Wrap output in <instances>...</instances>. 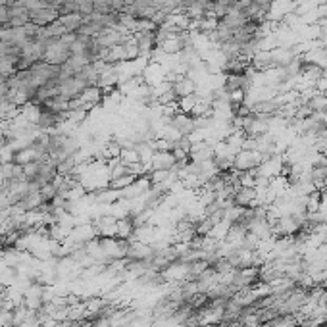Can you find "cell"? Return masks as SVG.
Listing matches in <instances>:
<instances>
[{
  "mask_svg": "<svg viewBox=\"0 0 327 327\" xmlns=\"http://www.w3.org/2000/svg\"><path fill=\"white\" fill-rule=\"evenodd\" d=\"M6 289H8V287H6V285H4V283H0V295H4V293H6Z\"/></svg>",
  "mask_w": 327,
  "mask_h": 327,
  "instance_id": "obj_11",
  "label": "cell"
},
{
  "mask_svg": "<svg viewBox=\"0 0 327 327\" xmlns=\"http://www.w3.org/2000/svg\"><path fill=\"white\" fill-rule=\"evenodd\" d=\"M152 256H154V244L129 239L125 258H129V260H147V262H150L152 260Z\"/></svg>",
  "mask_w": 327,
  "mask_h": 327,
  "instance_id": "obj_1",
  "label": "cell"
},
{
  "mask_svg": "<svg viewBox=\"0 0 327 327\" xmlns=\"http://www.w3.org/2000/svg\"><path fill=\"white\" fill-rule=\"evenodd\" d=\"M83 18H85V16H81L79 12H73V14H64V16H60V18H58V22L64 25L67 33H75V31L81 27Z\"/></svg>",
  "mask_w": 327,
  "mask_h": 327,
  "instance_id": "obj_5",
  "label": "cell"
},
{
  "mask_svg": "<svg viewBox=\"0 0 327 327\" xmlns=\"http://www.w3.org/2000/svg\"><path fill=\"white\" fill-rule=\"evenodd\" d=\"M119 160H121L127 168H131V166H135V164L141 162V156H139V152H137V149H121Z\"/></svg>",
  "mask_w": 327,
  "mask_h": 327,
  "instance_id": "obj_7",
  "label": "cell"
},
{
  "mask_svg": "<svg viewBox=\"0 0 327 327\" xmlns=\"http://www.w3.org/2000/svg\"><path fill=\"white\" fill-rule=\"evenodd\" d=\"M170 125H174L181 135H187V137H191L196 131L195 118L189 116V114H183V112H177V114H175L174 118H172V123H170Z\"/></svg>",
  "mask_w": 327,
  "mask_h": 327,
  "instance_id": "obj_3",
  "label": "cell"
},
{
  "mask_svg": "<svg viewBox=\"0 0 327 327\" xmlns=\"http://www.w3.org/2000/svg\"><path fill=\"white\" fill-rule=\"evenodd\" d=\"M150 168L152 170H174L175 168V156L172 150L168 152H154L152 160H150Z\"/></svg>",
  "mask_w": 327,
  "mask_h": 327,
  "instance_id": "obj_4",
  "label": "cell"
},
{
  "mask_svg": "<svg viewBox=\"0 0 327 327\" xmlns=\"http://www.w3.org/2000/svg\"><path fill=\"white\" fill-rule=\"evenodd\" d=\"M69 56H71V50H69V48H65L64 44L58 41V44H54V46H50V48L46 50L44 62L54 64V65H64L65 62L69 60Z\"/></svg>",
  "mask_w": 327,
  "mask_h": 327,
  "instance_id": "obj_2",
  "label": "cell"
},
{
  "mask_svg": "<svg viewBox=\"0 0 327 327\" xmlns=\"http://www.w3.org/2000/svg\"><path fill=\"white\" fill-rule=\"evenodd\" d=\"M16 73V67H14V62L8 60V58H0V75H4L6 79L12 77Z\"/></svg>",
  "mask_w": 327,
  "mask_h": 327,
  "instance_id": "obj_10",
  "label": "cell"
},
{
  "mask_svg": "<svg viewBox=\"0 0 327 327\" xmlns=\"http://www.w3.org/2000/svg\"><path fill=\"white\" fill-rule=\"evenodd\" d=\"M137 177H139V175H135V174L121 175V177H118V179L110 181V187H112V189H116V191H123V189H127V187H131V185L135 183V179H137Z\"/></svg>",
  "mask_w": 327,
  "mask_h": 327,
  "instance_id": "obj_6",
  "label": "cell"
},
{
  "mask_svg": "<svg viewBox=\"0 0 327 327\" xmlns=\"http://www.w3.org/2000/svg\"><path fill=\"white\" fill-rule=\"evenodd\" d=\"M41 166H43V164H41V162H37V160H35V162L25 164V166H23V177H25V179H29V181H33L35 177H39V174H41Z\"/></svg>",
  "mask_w": 327,
  "mask_h": 327,
  "instance_id": "obj_8",
  "label": "cell"
},
{
  "mask_svg": "<svg viewBox=\"0 0 327 327\" xmlns=\"http://www.w3.org/2000/svg\"><path fill=\"white\" fill-rule=\"evenodd\" d=\"M41 198H43L44 204H48V202H52L54 198H56V195H58V191H56V187L52 185V183H46V185H43L41 187Z\"/></svg>",
  "mask_w": 327,
  "mask_h": 327,
  "instance_id": "obj_9",
  "label": "cell"
}]
</instances>
